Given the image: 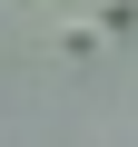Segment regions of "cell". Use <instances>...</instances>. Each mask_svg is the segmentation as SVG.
Instances as JSON below:
<instances>
[]
</instances>
